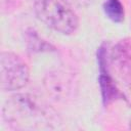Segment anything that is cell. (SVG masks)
Segmentation results:
<instances>
[{
  "instance_id": "cell-9",
  "label": "cell",
  "mask_w": 131,
  "mask_h": 131,
  "mask_svg": "<svg viewBox=\"0 0 131 131\" xmlns=\"http://www.w3.org/2000/svg\"><path fill=\"white\" fill-rule=\"evenodd\" d=\"M129 128L131 129V120H130V122H129Z\"/></svg>"
},
{
  "instance_id": "cell-4",
  "label": "cell",
  "mask_w": 131,
  "mask_h": 131,
  "mask_svg": "<svg viewBox=\"0 0 131 131\" xmlns=\"http://www.w3.org/2000/svg\"><path fill=\"white\" fill-rule=\"evenodd\" d=\"M74 79L68 73L55 71L48 74L44 80L46 91L56 100H64L68 98L75 88Z\"/></svg>"
},
{
  "instance_id": "cell-2",
  "label": "cell",
  "mask_w": 131,
  "mask_h": 131,
  "mask_svg": "<svg viewBox=\"0 0 131 131\" xmlns=\"http://www.w3.org/2000/svg\"><path fill=\"white\" fill-rule=\"evenodd\" d=\"M34 11L40 21L60 34L71 35L79 27L77 14L61 0H36Z\"/></svg>"
},
{
  "instance_id": "cell-3",
  "label": "cell",
  "mask_w": 131,
  "mask_h": 131,
  "mask_svg": "<svg viewBox=\"0 0 131 131\" xmlns=\"http://www.w3.org/2000/svg\"><path fill=\"white\" fill-rule=\"evenodd\" d=\"M30 78L25 60L17 54L4 51L0 54V87L3 91H15L24 88Z\"/></svg>"
},
{
  "instance_id": "cell-5",
  "label": "cell",
  "mask_w": 131,
  "mask_h": 131,
  "mask_svg": "<svg viewBox=\"0 0 131 131\" xmlns=\"http://www.w3.org/2000/svg\"><path fill=\"white\" fill-rule=\"evenodd\" d=\"M112 61L116 64L122 74L131 77V42L123 40L118 43L111 53Z\"/></svg>"
},
{
  "instance_id": "cell-7",
  "label": "cell",
  "mask_w": 131,
  "mask_h": 131,
  "mask_svg": "<svg viewBox=\"0 0 131 131\" xmlns=\"http://www.w3.org/2000/svg\"><path fill=\"white\" fill-rule=\"evenodd\" d=\"M99 81H100L103 100H104V102L107 103L110 100H112L116 97V95L118 94V91H117V89L115 87V84L113 83L112 79L105 73L101 72V75L99 77Z\"/></svg>"
},
{
  "instance_id": "cell-6",
  "label": "cell",
  "mask_w": 131,
  "mask_h": 131,
  "mask_svg": "<svg viewBox=\"0 0 131 131\" xmlns=\"http://www.w3.org/2000/svg\"><path fill=\"white\" fill-rule=\"evenodd\" d=\"M103 11L111 20L114 23H121L124 20V6L120 0H105L103 2Z\"/></svg>"
},
{
  "instance_id": "cell-8",
  "label": "cell",
  "mask_w": 131,
  "mask_h": 131,
  "mask_svg": "<svg viewBox=\"0 0 131 131\" xmlns=\"http://www.w3.org/2000/svg\"><path fill=\"white\" fill-rule=\"evenodd\" d=\"M63 3L69 5L72 8H81V7H87L95 2V0H61Z\"/></svg>"
},
{
  "instance_id": "cell-1",
  "label": "cell",
  "mask_w": 131,
  "mask_h": 131,
  "mask_svg": "<svg viewBox=\"0 0 131 131\" xmlns=\"http://www.w3.org/2000/svg\"><path fill=\"white\" fill-rule=\"evenodd\" d=\"M3 120L14 130L53 129L57 118L54 111L39 97L29 93L10 96L2 108Z\"/></svg>"
}]
</instances>
